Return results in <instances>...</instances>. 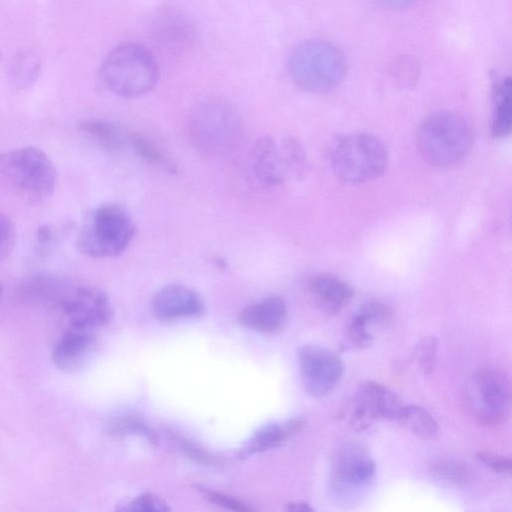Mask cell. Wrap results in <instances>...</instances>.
<instances>
[{"label": "cell", "mask_w": 512, "mask_h": 512, "mask_svg": "<svg viewBox=\"0 0 512 512\" xmlns=\"http://www.w3.org/2000/svg\"><path fill=\"white\" fill-rule=\"evenodd\" d=\"M57 171L49 156L35 147H21L0 154V185L28 201L49 197Z\"/></svg>", "instance_id": "cell-1"}, {"label": "cell", "mask_w": 512, "mask_h": 512, "mask_svg": "<svg viewBox=\"0 0 512 512\" xmlns=\"http://www.w3.org/2000/svg\"><path fill=\"white\" fill-rule=\"evenodd\" d=\"M108 432L116 437L137 434L146 437L152 444L157 443V436L146 422L137 414H125L113 418L108 424Z\"/></svg>", "instance_id": "cell-24"}, {"label": "cell", "mask_w": 512, "mask_h": 512, "mask_svg": "<svg viewBox=\"0 0 512 512\" xmlns=\"http://www.w3.org/2000/svg\"><path fill=\"white\" fill-rule=\"evenodd\" d=\"M292 81L310 92H325L336 87L346 73V60L341 50L323 39H310L298 44L287 62Z\"/></svg>", "instance_id": "cell-4"}, {"label": "cell", "mask_w": 512, "mask_h": 512, "mask_svg": "<svg viewBox=\"0 0 512 512\" xmlns=\"http://www.w3.org/2000/svg\"><path fill=\"white\" fill-rule=\"evenodd\" d=\"M238 318L239 322L250 330L263 334H278L286 327L288 309L280 296L271 295L243 308Z\"/></svg>", "instance_id": "cell-16"}, {"label": "cell", "mask_w": 512, "mask_h": 512, "mask_svg": "<svg viewBox=\"0 0 512 512\" xmlns=\"http://www.w3.org/2000/svg\"><path fill=\"white\" fill-rule=\"evenodd\" d=\"M68 284L51 275H34L24 281L20 288L21 296L30 301L56 305Z\"/></svg>", "instance_id": "cell-21"}, {"label": "cell", "mask_w": 512, "mask_h": 512, "mask_svg": "<svg viewBox=\"0 0 512 512\" xmlns=\"http://www.w3.org/2000/svg\"><path fill=\"white\" fill-rule=\"evenodd\" d=\"M476 458L494 473L508 475L511 472V459L509 457L492 452L479 451L476 453Z\"/></svg>", "instance_id": "cell-33"}, {"label": "cell", "mask_w": 512, "mask_h": 512, "mask_svg": "<svg viewBox=\"0 0 512 512\" xmlns=\"http://www.w3.org/2000/svg\"><path fill=\"white\" fill-rule=\"evenodd\" d=\"M243 132L242 118L229 102L219 98L198 104L188 119L191 141L210 155H223L239 143Z\"/></svg>", "instance_id": "cell-5"}, {"label": "cell", "mask_w": 512, "mask_h": 512, "mask_svg": "<svg viewBox=\"0 0 512 512\" xmlns=\"http://www.w3.org/2000/svg\"><path fill=\"white\" fill-rule=\"evenodd\" d=\"M156 35L169 48L182 49L193 41L195 29L185 15L177 11H168L156 22Z\"/></svg>", "instance_id": "cell-20"}, {"label": "cell", "mask_w": 512, "mask_h": 512, "mask_svg": "<svg viewBox=\"0 0 512 512\" xmlns=\"http://www.w3.org/2000/svg\"><path fill=\"white\" fill-rule=\"evenodd\" d=\"M205 497L209 502L223 507L225 509L239 511V512H249L252 511L253 508L243 501L231 496L224 494L218 491H208L205 493Z\"/></svg>", "instance_id": "cell-34"}, {"label": "cell", "mask_w": 512, "mask_h": 512, "mask_svg": "<svg viewBox=\"0 0 512 512\" xmlns=\"http://www.w3.org/2000/svg\"><path fill=\"white\" fill-rule=\"evenodd\" d=\"M125 510L140 512H165L170 510L168 505L156 495L145 493L128 503Z\"/></svg>", "instance_id": "cell-32"}, {"label": "cell", "mask_w": 512, "mask_h": 512, "mask_svg": "<svg viewBox=\"0 0 512 512\" xmlns=\"http://www.w3.org/2000/svg\"><path fill=\"white\" fill-rule=\"evenodd\" d=\"M56 306L73 327L94 330L107 324L112 317L107 295L93 286H69Z\"/></svg>", "instance_id": "cell-13"}, {"label": "cell", "mask_w": 512, "mask_h": 512, "mask_svg": "<svg viewBox=\"0 0 512 512\" xmlns=\"http://www.w3.org/2000/svg\"><path fill=\"white\" fill-rule=\"evenodd\" d=\"M376 463L368 450L359 443L347 442L332 455L330 485L335 495L352 498L360 495L373 482Z\"/></svg>", "instance_id": "cell-10"}, {"label": "cell", "mask_w": 512, "mask_h": 512, "mask_svg": "<svg viewBox=\"0 0 512 512\" xmlns=\"http://www.w3.org/2000/svg\"><path fill=\"white\" fill-rule=\"evenodd\" d=\"M79 127L88 139L105 150L117 152L129 146L131 131L115 122L87 119Z\"/></svg>", "instance_id": "cell-19"}, {"label": "cell", "mask_w": 512, "mask_h": 512, "mask_svg": "<svg viewBox=\"0 0 512 512\" xmlns=\"http://www.w3.org/2000/svg\"><path fill=\"white\" fill-rule=\"evenodd\" d=\"M432 474L455 485H465L471 481V470L465 463L454 459H440L433 463Z\"/></svg>", "instance_id": "cell-27"}, {"label": "cell", "mask_w": 512, "mask_h": 512, "mask_svg": "<svg viewBox=\"0 0 512 512\" xmlns=\"http://www.w3.org/2000/svg\"><path fill=\"white\" fill-rule=\"evenodd\" d=\"M129 146L140 158L151 165L170 166L160 149L152 141L138 133L131 132Z\"/></svg>", "instance_id": "cell-28"}, {"label": "cell", "mask_w": 512, "mask_h": 512, "mask_svg": "<svg viewBox=\"0 0 512 512\" xmlns=\"http://www.w3.org/2000/svg\"><path fill=\"white\" fill-rule=\"evenodd\" d=\"M438 342L434 336L423 337L416 345L414 350V359L419 368L426 375L432 373L437 354Z\"/></svg>", "instance_id": "cell-29"}, {"label": "cell", "mask_w": 512, "mask_h": 512, "mask_svg": "<svg viewBox=\"0 0 512 512\" xmlns=\"http://www.w3.org/2000/svg\"><path fill=\"white\" fill-rule=\"evenodd\" d=\"M389 155L384 143L367 133L343 137L331 154V167L343 182L359 184L378 178L385 171Z\"/></svg>", "instance_id": "cell-8"}, {"label": "cell", "mask_w": 512, "mask_h": 512, "mask_svg": "<svg viewBox=\"0 0 512 512\" xmlns=\"http://www.w3.org/2000/svg\"><path fill=\"white\" fill-rule=\"evenodd\" d=\"M51 231L47 226H41L38 228L36 237L39 244H46L51 239Z\"/></svg>", "instance_id": "cell-37"}, {"label": "cell", "mask_w": 512, "mask_h": 512, "mask_svg": "<svg viewBox=\"0 0 512 512\" xmlns=\"http://www.w3.org/2000/svg\"><path fill=\"white\" fill-rule=\"evenodd\" d=\"M173 440L176 442L179 449L190 459L201 464L213 465L219 462V459L213 454L209 453L202 446L183 437L179 434L173 435Z\"/></svg>", "instance_id": "cell-30"}, {"label": "cell", "mask_w": 512, "mask_h": 512, "mask_svg": "<svg viewBox=\"0 0 512 512\" xmlns=\"http://www.w3.org/2000/svg\"><path fill=\"white\" fill-rule=\"evenodd\" d=\"M151 309L156 318L174 321L202 315L205 303L196 290L183 284H170L154 294Z\"/></svg>", "instance_id": "cell-14"}, {"label": "cell", "mask_w": 512, "mask_h": 512, "mask_svg": "<svg viewBox=\"0 0 512 512\" xmlns=\"http://www.w3.org/2000/svg\"><path fill=\"white\" fill-rule=\"evenodd\" d=\"M250 165L256 180L268 187L301 179L308 170L305 149L292 136L260 137L251 149Z\"/></svg>", "instance_id": "cell-7"}, {"label": "cell", "mask_w": 512, "mask_h": 512, "mask_svg": "<svg viewBox=\"0 0 512 512\" xmlns=\"http://www.w3.org/2000/svg\"><path fill=\"white\" fill-rule=\"evenodd\" d=\"M2 292H3V288H2V285H1V283H0V297H1V295H2Z\"/></svg>", "instance_id": "cell-38"}, {"label": "cell", "mask_w": 512, "mask_h": 512, "mask_svg": "<svg viewBox=\"0 0 512 512\" xmlns=\"http://www.w3.org/2000/svg\"><path fill=\"white\" fill-rule=\"evenodd\" d=\"M308 290L318 307L328 314H337L353 298L352 288L339 277L321 273L308 280Z\"/></svg>", "instance_id": "cell-17"}, {"label": "cell", "mask_w": 512, "mask_h": 512, "mask_svg": "<svg viewBox=\"0 0 512 512\" xmlns=\"http://www.w3.org/2000/svg\"><path fill=\"white\" fill-rule=\"evenodd\" d=\"M97 344L93 330L69 326L57 341L52 361L64 372H74L84 366Z\"/></svg>", "instance_id": "cell-15"}, {"label": "cell", "mask_w": 512, "mask_h": 512, "mask_svg": "<svg viewBox=\"0 0 512 512\" xmlns=\"http://www.w3.org/2000/svg\"><path fill=\"white\" fill-rule=\"evenodd\" d=\"M108 89L122 98H136L149 92L159 75L154 55L143 45L122 43L113 48L101 66Z\"/></svg>", "instance_id": "cell-2"}, {"label": "cell", "mask_w": 512, "mask_h": 512, "mask_svg": "<svg viewBox=\"0 0 512 512\" xmlns=\"http://www.w3.org/2000/svg\"><path fill=\"white\" fill-rule=\"evenodd\" d=\"M369 326L366 318L357 310L346 325L345 340L341 349H365L370 346L373 336Z\"/></svg>", "instance_id": "cell-26"}, {"label": "cell", "mask_w": 512, "mask_h": 512, "mask_svg": "<svg viewBox=\"0 0 512 512\" xmlns=\"http://www.w3.org/2000/svg\"><path fill=\"white\" fill-rule=\"evenodd\" d=\"M287 510L292 512H311L313 507L304 501H296L287 504Z\"/></svg>", "instance_id": "cell-36"}, {"label": "cell", "mask_w": 512, "mask_h": 512, "mask_svg": "<svg viewBox=\"0 0 512 512\" xmlns=\"http://www.w3.org/2000/svg\"><path fill=\"white\" fill-rule=\"evenodd\" d=\"M404 404L388 386L375 382H362L343 408L341 417L357 431L370 427L380 419L396 421Z\"/></svg>", "instance_id": "cell-11"}, {"label": "cell", "mask_w": 512, "mask_h": 512, "mask_svg": "<svg viewBox=\"0 0 512 512\" xmlns=\"http://www.w3.org/2000/svg\"><path fill=\"white\" fill-rule=\"evenodd\" d=\"M380 6L387 9H404L416 2V0H374Z\"/></svg>", "instance_id": "cell-35"}, {"label": "cell", "mask_w": 512, "mask_h": 512, "mask_svg": "<svg viewBox=\"0 0 512 512\" xmlns=\"http://www.w3.org/2000/svg\"><path fill=\"white\" fill-rule=\"evenodd\" d=\"M396 421L423 439H433L438 433V423L434 417L425 408L418 405L404 404Z\"/></svg>", "instance_id": "cell-23"}, {"label": "cell", "mask_w": 512, "mask_h": 512, "mask_svg": "<svg viewBox=\"0 0 512 512\" xmlns=\"http://www.w3.org/2000/svg\"><path fill=\"white\" fill-rule=\"evenodd\" d=\"M135 233V223L123 206L101 204L85 217L77 236V246L89 257L112 258L129 247Z\"/></svg>", "instance_id": "cell-3"}, {"label": "cell", "mask_w": 512, "mask_h": 512, "mask_svg": "<svg viewBox=\"0 0 512 512\" xmlns=\"http://www.w3.org/2000/svg\"><path fill=\"white\" fill-rule=\"evenodd\" d=\"M302 417H293L284 421L269 423L259 428L241 450V456L246 457L281 446L299 434L305 427Z\"/></svg>", "instance_id": "cell-18"}, {"label": "cell", "mask_w": 512, "mask_h": 512, "mask_svg": "<svg viewBox=\"0 0 512 512\" xmlns=\"http://www.w3.org/2000/svg\"><path fill=\"white\" fill-rule=\"evenodd\" d=\"M297 361L304 389L313 397L328 394L343 376L342 359L323 346L302 345L297 350Z\"/></svg>", "instance_id": "cell-12"}, {"label": "cell", "mask_w": 512, "mask_h": 512, "mask_svg": "<svg viewBox=\"0 0 512 512\" xmlns=\"http://www.w3.org/2000/svg\"><path fill=\"white\" fill-rule=\"evenodd\" d=\"M511 111V80L507 77L497 83L493 92L491 133L494 137L502 138L509 134Z\"/></svg>", "instance_id": "cell-22"}, {"label": "cell", "mask_w": 512, "mask_h": 512, "mask_svg": "<svg viewBox=\"0 0 512 512\" xmlns=\"http://www.w3.org/2000/svg\"><path fill=\"white\" fill-rule=\"evenodd\" d=\"M15 245V226L9 216L0 210V264L9 258Z\"/></svg>", "instance_id": "cell-31"}, {"label": "cell", "mask_w": 512, "mask_h": 512, "mask_svg": "<svg viewBox=\"0 0 512 512\" xmlns=\"http://www.w3.org/2000/svg\"><path fill=\"white\" fill-rule=\"evenodd\" d=\"M465 401L474 420L482 426L495 427L510 413L511 389L507 375L496 368H482L471 377Z\"/></svg>", "instance_id": "cell-9"}, {"label": "cell", "mask_w": 512, "mask_h": 512, "mask_svg": "<svg viewBox=\"0 0 512 512\" xmlns=\"http://www.w3.org/2000/svg\"><path fill=\"white\" fill-rule=\"evenodd\" d=\"M416 144L426 162L433 166H449L470 151L473 133L469 123L460 115L441 112L420 125Z\"/></svg>", "instance_id": "cell-6"}, {"label": "cell", "mask_w": 512, "mask_h": 512, "mask_svg": "<svg viewBox=\"0 0 512 512\" xmlns=\"http://www.w3.org/2000/svg\"><path fill=\"white\" fill-rule=\"evenodd\" d=\"M39 60L31 52L18 54L11 63L10 78L18 88L30 86L38 76Z\"/></svg>", "instance_id": "cell-25"}]
</instances>
